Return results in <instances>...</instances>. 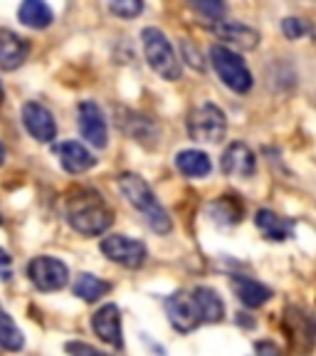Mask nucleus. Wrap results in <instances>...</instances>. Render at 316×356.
<instances>
[{"instance_id": "1", "label": "nucleus", "mask_w": 316, "mask_h": 356, "mask_svg": "<svg viewBox=\"0 0 316 356\" xmlns=\"http://www.w3.org/2000/svg\"><path fill=\"white\" fill-rule=\"evenodd\" d=\"M67 222L79 235L94 238V235H101L111 228L114 213L97 191L79 188L67 198Z\"/></svg>"}, {"instance_id": "2", "label": "nucleus", "mask_w": 316, "mask_h": 356, "mask_svg": "<svg viewBox=\"0 0 316 356\" xmlns=\"http://www.w3.org/2000/svg\"><path fill=\"white\" fill-rule=\"evenodd\" d=\"M117 184H119L122 195L128 200V206L136 208V211L144 216L146 225H149L153 233H158V235L171 233V228H173L171 216H168L166 208L158 203V198H156V193L151 191V186L146 184L139 173H122V176L117 178Z\"/></svg>"}, {"instance_id": "3", "label": "nucleus", "mask_w": 316, "mask_h": 356, "mask_svg": "<svg viewBox=\"0 0 316 356\" xmlns=\"http://www.w3.org/2000/svg\"><path fill=\"white\" fill-rule=\"evenodd\" d=\"M141 42H144V55L151 70L166 82H178L181 79V60L173 50L171 40L158 28H146L141 33Z\"/></svg>"}, {"instance_id": "4", "label": "nucleus", "mask_w": 316, "mask_h": 356, "mask_svg": "<svg viewBox=\"0 0 316 356\" xmlns=\"http://www.w3.org/2000/svg\"><path fill=\"white\" fill-rule=\"evenodd\" d=\"M185 127H188V136L198 144H217L228 134V117L217 104L203 102L190 109Z\"/></svg>"}, {"instance_id": "5", "label": "nucleus", "mask_w": 316, "mask_h": 356, "mask_svg": "<svg viewBox=\"0 0 316 356\" xmlns=\"http://www.w3.org/2000/svg\"><path fill=\"white\" fill-rule=\"evenodd\" d=\"M210 62L220 82L228 89H233L235 95H244L252 89V72L247 70L244 60L235 50L225 47V44H213L210 47Z\"/></svg>"}, {"instance_id": "6", "label": "nucleus", "mask_w": 316, "mask_h": 356, "mask_svg": "<svg viewBox=\"0 0 316 356\" xmlns=\"http://www.w3.org/2000/svg\"><path fill=\"white\" fill-rule=\"evenodd\" d=\"M101 252L109 257L111 262L126 267V270H139L144 267L146 257H149V250L141 240H133L128 235H109V238L101 240Z\"/></svg>"}, {"instance_id": "7", "label": "nucleus", "mask_w": 316, "mask_h": 356, "mask_svg": "<svg viewBox=\"0 0 316 356\" xmlns=\"http://www.w3.org/2000/svg\"><path fill=\"white\" fill-rule=\"evenodd\" d=\"M28 277L40 292H57L69 282V270L62 260L50 255L33 257L28 265Z\"/></svg>"}, {"instance_id": "8", "label": "nucleus", "mask_w": 316, "mask_h": 356, "mask_svg": "<svg viewBox=\"0 0 316 356\" xmlns=\"http://www.w3.org/2000/svg\"><path fill=\"white\" fill-rule=\"evenodd\" d=\"M77 127L79 134L94 149H106L109 144V129H106V119L101 114V109L94 102H82L77 109Z\"/></svg>"}, {"instance_id": "9", "label": "nucleus", "mask_w": 316, "mask_h": 356, "mask_svg": "<svg viewBox=\"0 0 316 356\" xmlns=\"http://www.w3.org/2000/svg\"><path fill=\"white\" fill-rule=\"evenodd\" d=\"M22 124H25V129L30 131V136L42 141V144H47V141H52L57 136L55 117H52V111L44 104H40V102L22 104Z\"/></svg>"}, {"instance_id": "10", "label": "nucleus", "mask_w": 316, "mask_h": 356, "mask_svg": "<svg viewBox=\"0 0 316 356\" xmlns=\"http://www.w3.org/2000/svg\"><path fill=\"white\" fill-rule=\"evenodd\" d=\"M166 314H168L171 327L178 329L181 334L193 332V329L200 324L198 312H195V305H193V297H190V292H183V289L173 292V295L166 300Z\"/></svg>"}, {"instance_id": "11", "label": "nucleus", "mask_w": 316, "mask_h": 356, "mask_svg": "<svg viewBox=\"0 0 316 356\" xmlns=\"http://www.w3.org/2000/svg\"><path fill=\"white\" fill-rule=\"evenodd\" d=\"M220 168L225 176L233 178H252L257 171V159L252 154V149L242 141H235L228 149L222 151V161Z\"/></svg>"}, {"instance_id": "12", "label": "nucleus", "mask_w": 316, "mask_h": 356, "mask_svg": "<svg viewBox=\"0 0 316 356\" xmlns=\"http://www.w3.org/2000/svg\"><path fill=\"white\" fill-rule=\"evenodd\" d=\"M92 329L104 344L114 349H124V334H122V312L117 305H104L92 317Z\"/></svg>"}, {"instance_id": "13", "label": "nucleus", "mask_w": 316, "mask_h": 356, "mask_svg": "<svg viewBox=\"0 0 316 356\" xmlns=\"http://www.w3.org/2000/svg\"><path fill=\"white\" fill-rule=\"evenodd\" d=\"M213 33L222 40V42L235 44L238 50H257L260 47V33L250 25H244V22L238 20H217L213 25Z\"/></svg>"}, {"instance_id": "14", "label": "nucleus", "mask_w": 316, "mask_h": 356, "mask_svg": "<svg viewBox=\"0 0 316 356\" xmlns=\"http://www.w3.org/2000/svg\"><path fill=\"white\" fill-rule=\"evenodd\" d=\"M255 225L262 233V238L272 240V243H284V240H289L292 235H294V228H297L292 218H284L274 211H267V208L257 211Z\"/></svg>"}, {"instance_id": "15", "label": "nucleus", "mask_w": 316, "mask_h": 356, "mask_svg": "<svg viewBox=\"0 0 316 356\" xmlns=\"http://www.w3.org/2000/svg\"><path fill=\"white\" fill-rule=\"evenodd\" d=\"M55 151H57V159H60L62 168H65L67 173H84L97 166L94 154H92L87 146L79 144V141H62V144H57Z\"/></svg>"}, {"instance_id": "16", "label": "nucleus", "mask_w": 316, "mask_h": 356, "mask_svg": "<svg viewBox=\"0 0 316 356\" xmlns=\"http://www.w3.org/2000/svg\"><path fill=\"white\" fill-rule=\"evenodd\" d=\"M230 287H233V292L238 295V300L242 302L244 307H250V309H257V307L267 305V302L272 300V289L267 287V284L257 282V280L247 277V275H235V277H230Z\"/></svg>"}, {"instance_id": "17", "label": "nucleus", "mask_w": 316, "mask_h": 356, "mask_svg": "<svg viewBox=\"0 0 316 356\" xmlns=\"http://www.w3.org/2000/svg\"><path fill=\"white\" fill-rule=\"evenodd\" d=\"M190 297H193L200 324H215L225 317V302L220 300V295L213 287H193Z\"/></svg>"}, {"instance_id": "18", "label": "nucleus", "mask_w": 316, "mask_h": 356, "mask_svg": "<svg viewBox=\"0 0 316 356\" xmlns=\"http://www.w3.org/2000/svg\"><path fill=\"white\" fill-rule=\"evenodd\" d=\"M28 57V42L13 30L0 28V70H17Z\"/></svg>"}, {"instance_id": "19", "label": "nucleus", "mask_w": 316, "mask_h": 356, "mask_svg": "<svg viewBox=\"0 0 316 356\" xmlns=\"http://www.w3.org/2000/svg\"><path fill=\"white\" fill-rule=\"evenodd\" d=\"M176 168L183 173L185 178H206L208 173L213 171V163L206 151L185 149L176 154Z\"/></svg>"}, {"instance_id": "20", "label": "nucleus", "mask_w": 316, "mask_h": 356, "mask_svg": "<svg viewBox=\"0 0 316 356\" xmlns=\"http://www.w3.org/2000/svg\"><path fill=\"white\" fill-rule=\"evenodd\" d=\"M17 17H20L22 25H28L33 30L50 28L52 20H55L50 6L44 0H22V6L17 8Z\"/></svg>"}, {"instance_id": "21", "label": "nucleus", "mask_w": 316, "mask_h": 356, "mask_svg": "<svg viewBox=\"0 0 316 356\" xmlns=\"http://www.w3.org/2000/svg\"><path fill=\"white\" fill-rule=\"evenodd\" d=\"M111 289V284L106 280H99L97 275L82 273L77 280H74V295L84 302H97L99 297H104Z\"/></svg>"}, {"instance_id": "22", "label": "nucleus", "mask_w": 316, "mask_h": 356, "mask_svg": "<svg viewBox=\"0 0 316 356\" xmlns=\"http://www.w3.org/2000/svg\"><path fill=\"white\" fill-rule=\"evenodd\" d=\"M208 213L210 218H215L217 222H225V225H235V222L242 220V206H240L238 200L233 195H222V198L213 200L210 206H208Z\"/></svg>"}, {"instance_id": "23", "label": "nucleus", "mask_w": 316, "mask_h": 356, "mask_svg": "<svg viewBox=\"0 0 316 356\" xmlns=\"http://www.w3.org/2000/svg\"><path fill=\"white\" fill-rule=\"evenodd\" d=\"M22 344H25V339H22V332L17 329V324L0 309V346L6 351H20Z\"/></svg>"}, {"instance_id": "24", "label": "nucleus", "mask_w": 316, "mask_h": 356, "mask_svg": "<svg viewBox=\"0 0 316 356\" xmlns=\"http://www.w3.org/2000/svg\"><path fill=\"white\" fill-rule=\"evenodd\" d=\"M190 10L195 13V15H200L203 20L208 22H217L225 17V13H228V6H225V0H188Z\"/></svg>"}, {"instance_id": "25", "label": "nucleus", "mask_w": 316, "mask_h": 356, "mask_svg": "<svg viewBox=\"0 0 316 356\" xmlns=\"http://www.w3.org/2000/svg\"><path fill=\"white\" fill-rule=\"evenodd\" d=\"M101 3L106 6V10L122 20H133L144 13V0H101Z\"/></svg>"}, {"instance_id": "26", "label": "nucleus", "mask_w": 316, "mask_h": 356, "mask_svg": "<svg viewBox=\"0 0 316 356\" xmlns=\"http://www.w3.org/2000/svg\"><path fill=\"white\" fill-rule=\"evenodd\" d=\"M282 33L287 35L289 40H299V38H304V35H309L311 28H309V22L301 20V17H284Z\"/></svg>"}, {"instance_id": "27", "label": "nucleus", "mask_w": 316, "mask_h": 356, "mask_svg": "<svg viewBox=\"0 0 316 356\" xmlns=\"http://www.w3.org/2000/svg\"><path fill=\"white\" fill-rule=\"evenodd\" d=\"M181 52H183V60L188 62L193 70H198V72H203L206 70V60H203V55H200V50L195 47L190 40H183L181 42Z\"/></svg>"}, {"instance_id": "28", "label": "nucleus", "mask_w": 316, "mask_h": 356, "mask_svg": "<svg viewBox=\"0 0 316 356\" xmlns=\"http://www.w3.org/2000/svg\"><path fill=\"white\" fill-rule=\"evenodd\" d=\"M10 275H13V257L0 248V282L8 280Z\"/></svg>"}, {"instance_id": "29", "label": "nucleus", "mask_w": 316, "mask_h": 356, "mask_svg": "<svg viewBox=\"0 0 316 356\" xmlns=\"http://www.w3.org/2000/svg\"><path fill=\"white\" fill-rule=\"evenodd\" d=\"M67 351H72V354H97L99 349L89 344H79V341H72V344H67Z\"/></svg>"}, {"instance_id": "30", "label": "nucleus", "mask_w": 316, "mask_h": 356, "mask_svg": "<svg viewBox=\"0 0 316 356\" xmlns=\"http://www.w3.org/2000/svg\"><path fill=\"white\" fill-rule=\"evenodd\" d=\"M255 351L257 354H279V346L269 344V341H260V344H255Z\"/></svg>"}, {"instance_id": "31", "label": "nucleus", "mask_w": 316, "mask_h": 356, "mask_svg": "<svg viewBox=\"0 0 316 356\" xmlns=\"http://www.w3.org/2000/svg\"><path fill=\"white\" fill-rule=\"evenodd\" d=\"M3 159H6V146L0 144V163H3Z\"/></svg>"}, {"instance_id": "32", "label": "nucleus", "mask_w": 316, "mask_h": 356, "mask_svg": "<svg viewBox=\"0 0 316 356\" xmlns=\"http://www.w3.org/2000/svg\"><path fill=\"white\" fill-rule=\"evenodd\" d=\"M3 97H6V92H3V84H0V102H3Z\"/></svg>"}]
</instances>
